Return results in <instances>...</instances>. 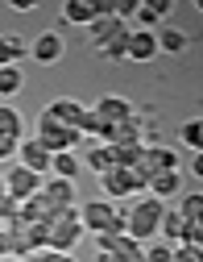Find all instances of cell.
Returning <instances> with one entry per match:
<instances>
[{"label":"cell","instance_id":"obj_13","mask_svg":"<svg viewBox=\"0 0 203 262\" xmlns=\"http://www.w3.org/2000/svg\"><path fill=\"white\" fill-rule=\"evenodd\" d=\"M95 117L104 121L108 129H116V125H124V121L133 117V108H129V100H120V96H99V104H95Z\"/></svg>","mask_w":203,"mask_h":262},{"label":"cell","instance_id":"obj_7","mask_svg":"<svg viewBox=\"0 0 203 262\" xmlns=\"http://www.w3.org/2000/svg\"><path fill=\"white\" fill-rule=\"evenodd\" d=\"M99 254H112L116 262H141L145 258V250L133 242L129 233H120V237H108V233H99Z\"/></svg>","mask_w":203,"mask_h":262},{"label":"cell","instance_id":"obj_1","mask_svg":"<svg viewBox=\"0 0 203 262\" xmlns=\"http://www.w3.org/2000/svg\"><path fill=\"white\" fill-rule=\"evenodd\" d=\"M79 129H71V125H62V121H54L46 108L38 113V121H33V142L38 146H46L50 154H66V150H75L79 146Z\"/></svg>","mask_w":203,"mask_h":262},{"label":"cell","instance_id":"obj_17","mask_svg":"<svg viewBox=\"0 0 203 262\" xmlns=\"http://www.w3.org/2000/svg\"><path fill=\"white\" fill-rule=\"evenodd\" d=\"M46 113H50L54 121H62V125H71V129H79V125H83V117H87V108H83L79 100H54Z\"/></svg>","mask_w":203,"mask_h":262},{"label":"cell","instance_id":"obj_11","mask_svg":"<svg viewBox=\"0 0 203 262\" xmlns=\"http://www.w3.org/2000/svg\"><path fill=\"white\" fill-rule=\"evenodd\" d=\"M99 191H104V200H124V195H133V183H129V167H112L99 175Z\"/></svg>","mask_w":203,"mask_h":262},{"label":"cell","instance_id":"obj_6","mask_svg":"<svg viewBox=\"0 0 203 262\" xmlns=\"http://www.w3.org/2000/svg\"><path fill=\"white\" fill-rule=\"evenodd\" d=\"M5 187H9L13 200H21V204H25L29 195H38V191H42V179L33 175V171H25L21 162H17V167H9V171H5Z\"/></svg>","mask_w":203,"mask_h":262},{"label":"cell","instance_id":"obj_38","mask_svg":"<svg viewBox=\"0 0 203 262\" xmlns=\"http://www.w3.org/2000/svg\"><path fill=\"white\" fill-rule=\"evenodd\" d=\"M191 171H195V175L203 179V154H195V158H191Z\"/></svg>","mask_w":203,"mask_h":262},{"label":"cell","instance_id":"obj_8","mask_svg":"<svg viewBox=\"0 0 203 262\" xmlns=\"http://www.w3.org/2000/svg\"><path fill=\"white\" fill-rule=\"evenodd\" d=\"M99 13H108V0H66L62 5V21L71 25H91Z\"/></svg>","mask_w":203,"mask_h":262},{"label":"cell","instance_id":"obj_30","mask_svg":"<svg viewBox=\"0 0 203 262\" xmlns=\"http://www.w3.org/2000/svg\"><path fill=\"white\" fill-rule=\"evenodd\" d=\"M141 262H174V250L170 246H154V250H145Z\"/></svg>","mask_w":203,"mask_h":262},{"label":"cell","instance_id":"obj_25","mask_svg":"<svg viewBox=\"0 0 203 262\" xmlns=\"http://www.w3.org/2000/svg\"><path fill=\"white\" fill-rule=\"evenodd\" d=\"M99 54H104V62H129V29L120 38H112L108 46H99Z\"/></svg>","mask_w":203,"mask_h":262},{"label":"cell","instance_id":"obj_28","mask_svg":"<svg viewBox=\"0 0 203 262\" xmlns=\"http://www.w3.org/2000/svg\"><path fill=\"white\" fill-rule=\"evenodd\" d=\"M79 134H91V138H99V142L108 146V125L95 117V108H87V117H83V125H79Z\"/></svg>","mask_w":203,"mask_h":262},{"label":"cell","instance_id":"obj_20","mask_svg":"<svg viewBox=\"0 0 203 262\" xmlns=\"http://www.w3.org/2000/svg\"><path fill=\"white\" fill-rule=\"evenodd\" d=\"M21 129H25L21 113H17L13 104H0V138H9V142H21Z\"/></svg>","mask_w":203,"mask_h":262},{"label":"cell","instance_id":"obj_32","mask_svg":"<svg viewBox=\"0 0 203 262\" xmlns=\"http://www.w3.org/2000/svg\"><path fill=\"white\" fill-rule=\"evenodd\" d=\"M174 262H203V254L195 246H174Z\"/></svg>","mask_w":203,"mask_h":262},{"label":"cell","instance_id":"obj_24","mask_svg":"<svg viewBox=\"0 0 203 262\" xmlns=\"http://www.w3.org/2000/svg\"><path fill=\"white\" fill-rule=\"evenodd\" d=\"M21 88H25L21 67H0V96H5V100H9V96H17Z\"/></svg>","mask_w":203,"mask_h":262},{"label":"cell","instance_id":"obj_3","mask_svg":"<svg viewBox=\"0 0 203 262\" xmlns=\"http://www.w3.org/2000/svg\"><path fill=\"white\" fill-rule=\"evenodd\" d=\"M162 216H166V204L154 200V195H145V200H137L129 208V237L133 242H149L154 233H162Z\"/></svg>","mask_w":203,"mask_h":262},{"label":"cell","instance_id":"obj_2","mask_svg":"<svg viewBox=\"0 0 203 262\" xmlns=\"http://www.w3.org/2000/svg\"><path fill=\"white\" fill-rule=\"evenodd\" d=\"M83 237V221L75 208H58L46 225V250H58V254H71Z\"/></svg>","mask_w":203,"mask_h":262},{"label":"cell","instance_id":"obj_16","mask_svg":"<svg viewBox=\"0 0 203 262\" xmlns=\"http://www.w3.org/2000/svg\"><path fill=\"white\" fill-rule=\"evenodd\" d=\"M42 195H46L54 208H71V200H75V179H50V183H42Z\"/></svg>","mask_w":203,"mask_h":262},{"label":"cell","instance_id":"obj_37","mask_svg":"<svg viewBox=\"0 0 203 262\" xmlns=\"http://www.w3.org/2000/svg\"><path fill=\"white\" fill-rule=\"evenodd\" d=\"M0 67H13V58H9V42L0 38Z\"/></svg>","mask_w":203,"mask_h":262},{"label":"cell","instance_id":"obj_18","mask_svg":"<svg viewBox=\"0 0 203 262\" xmlns=\"http://www.w3.org/2000/svg\"><path fill=\"white\" fill-rule=\"evenodd\" d=\"M162 233H166V246H187V221L179 216V208H166V216H162Z\"/></svg>","mask_w":203,"mask_h":262},{"label":"cell","instance_id":"obj_33","mask_svg":"<svg viewBox=\"0 0 203 262\" xmlns=\"http://www.w3.org/2000/svg\"><path fill=\"white\" fill-rule=\"evenodd\" d=\"M29 262H75L71 254H58V250H42V254H33Z\"/></svg>","mask_w":203,"mask_h":262},{"label":"cell","instance_id":"obj_34","mask_svg":"<svg viewBox=\"0 0 203 262\" xmlns=\"http://www.w3.org/2000/svg\"><path fill=\"white\" fill-rule=\"evenodd\" d=\"M187 246H195L203 254V225H187Z\"/></svg>","mask_w":203,"mask_h":262},{"label":"cell","instance_id":"obj_35","mask_svg":"<svg viewBox=\"0 0 203 262\" xmlns=\"http://www.w3.org/2000/svg\"><path fill=\"white\" fill-rule=\"evenodd\" d=\"M0 258H13V229H0Z\"/></svg>","mask_w":203,"mask_h":262},{"label":"cell","instance_id":"obj_22","mask_svg":"<svg viewBox=\"0 0 203 262\" xmlns=\"http://www.w3.org/2000/svg\"><path fill=\"white\" fill-rule=\"evenodd\" d=\"M108 150H112V158H116V167H137L141 154H145L141 142H120V146H108Z\"/></svg>","mask_w":203,"mask_h":262},{"label":"cell","instance_id":"obj_14","mask_svg":"<svg viewBox=\"0 0 203 262\" xmlns=\"http://www.w3.org/2000/svg\"><path fill=\"white\" fill-rule=\"evenodd\" d=\"M154 200H170V195H183V171H158V175H149V187H145Z\"/></svg>","mask_w":203,"mask_h":262},{"label":"cell","instance_id":"obj_39","mask_svg":"<svg viewBox=\"0 0 203 262\" xmlns=\"http://www.w3.org/2000/svg\"><path fill=\"white\" fill-rule=\"evenodd\" d=\"M5 195H9V187H5V175H0V200H5Z\"/></svg>","mask_w":203,"mask_h":262},{"label":"cell","instance_id":"obj_19","mask_svg":"<svg viewBox=\"0 0 203 262\" xmlns=\"http://www.w3.org/2000/svg\"><path fill=\"white\" fill-rule=\"evenodd\" d=\"M154 34H158V50H166V54H183L187 50V34L174 29V25H162V29H154Z\"/></svg>","mask_w":203,"mask_h":262},{"label":"cell","instance_id":"obj_9","mask_svg":"<svg viewBox=\"0 0 203 262\" xmlns=\"http://www.w3.org/2000/svg\"><path fill=\"white\" fill-rule=\"evenodd\" d=\"M50 150L46 146H38V142H33V138H25L21 146H17V162H21V167L25 171H33V175H42V171H50Z\"/></svg>","mask_w":203,"mask_h":262},{"label":"cell","instance_id":"obj_42","mask_svg":"<svg viewBox=\"0 0 203 262\" xmlns=\"http://www.w3.org/2000/svg\"><path fill=\"white\" fill-rule=\"evenodd\" d=\"M0 262H5V258H0Z\"/></svg>","mask_w":203,"mask_h":262},{"label":"cell","instance_id":"obj_40","mask_svg":"<svg viewBox=\"0 0 203 262\" xmlns=\"http://www.w3.org/2000/svg\"><path fill=\"white\" fill-rule=\"evenodd\" d=\"M195 9H199V17H203V0H195Z\"/></svg>","mask_w":203,"mask_h":262},{"label":"cell","instance_id":"obj_10","mask_svg":"<svg viewBox=\"0 0 203 262\" xmlns=\"http://www.w3.org/2000/svg\"><path fill=\"white\" fill-rule=\"evenodd\" d=\"M174 13V0H137V29H162V17Z\"/></svg>","mask_w":203,"mask_h":262},{"label":"cell","instance_id":"obj_36","mask_svg":"<svg viewBox=\"0 0 203 262\" xmlns=\"http://www.w3.org/2000/svg\"><path fill=\"white\" fill-rule=\"evenodd\" d=\"M17 146H21V142H9V138H0V162L17 158Z\"/></svg>","mask_w":203,"mask_h":262},{"label":"cell","instance_id":"obj_15","mask_svg":"<svg viewBox=\"0 0 203 262\" xmlns=\"http://www.w3.org/2000/svg\"><path fill=\"white\" fill-rule=\"evenodd\" d=\"M124 29H129V25H124V21H116L112 13H99V17L87 25V34H91V42H95V50H99V46H108L112 38H120Z\"/></svg>","mask_w":203,"mask_h":262},{"label":"cell","instance_id":"obj_21","mask_svg":"<svg viewBox=\"0 0 203 262\" xmlns=\"http://www.w3.org/2000/svg\"><path fill=\"white\" fill-rule=\"evenodd\" d=\"M179 216H183L187 225H203V191H195V195L183 191V200H179Z\"/></svg>","mask_w":203,"mask_h":262},{"label":"cell","instance_id":"obj_41","mask_svg":"<svg viewBox=\"0 0 203 262\" xmlns=\"http://www.w3.org/2000/svg\"><path fill=\"white\" fill-rule=\"evenodd\" d=\"M5 262H29V258H5Z\"/></svg>","mask_w":203,"mask_h":262},{"label":"cell","instance_id":"obj_31","mask_svg":"<svg viewBox=\"0 0 203 262\" xmlns=\"http://www.w3.org/2000/svg\"><path fill=\"white\" fill-rule=\"evenodd\" d=\"M5 42H9V58H13V67H17V62H21L25 54H29V46H25L21 38H5Z\"/></svg>","mask_w":203,"mask_h":262},{"label":"cell","instance_id":"obj_5","mask_svg":"<svg viewBox=\"0 0 203 262\" xmlns=\"http://www.w3.org/2000/svg\"><path fill=\"white\" fill-rule=\"evenodd\" d=\"M79 221H83V233H108L112 229V221H116V208L108 204V200H91V204H83V212H79Z\"/></svg>","mask_w":203,"mask_h":262},{"label":"cell","instance_id":"obj_12","mask_svg":"<svg viewBox=\"0 0 203 262\" xmlns=\"http://www.w3.org/2000/svg\"><path fill=\"white\" fill-rule=\"evenodd\" d=\"M158 54V34L154 29H133L129 25V58L133 62H149Z\"/></svg>","mask_w":203,"mask_h":262},{"label":"cell","instance_id":"obj_29","mask_svg":"<svg viewBox=\"0 0 203 262\" xmlns=\"http://www.w3.org/2000/svg\"><path fill=\"white\" fill-rule=\"evenodd\" d=\"M17 221H21V200L5 195V200H0V229H13Z\"/></svg>","mask_w":203,"mask_h":262},{"label":"cell","instance_id":"obj_23","mask_svg":"<svg viewBox=\"0 0 203 262\" xmlns=\"http://www.w3.org/2000/svg\"><path fill=\"white\" fill-rule=\"evenodd\" d=\"M50 171H54V179H75V175H79V158H75V150L54 154V158H50Z\"/></svg>","mask_w":203,"mask_h":262},{"label":"cell","instance_id":"obj_4","mask_svg":"<svg viewBox=\"0 0 203 262\" xmlns=\"http://www.w3.org/2000/svg\"><path fill=\"white\" fill-rule=\"evenodd\" d=\"M29 54L38 58V67H54V62H62V54H66V42H62L58 29H42V34L33 38Z\"/></svg>","mask_w":203,"mask_h":262},{"label":"cell","instance_id":"obj_27","mask_svg":"<svg viewBox=\"0 0 203 262\" xmlns=\"http://www.w3.org/2000/svg\"><path fill=\"white\" fill-rule=\"evenodd\" d=\"M179 138L195 150V154H203V117H195V121H187L183 129H179Z\"/></svg>","mask_w":203,"mask_h":262},{"label":"cell","instance_id":"obj_26","mask_svg":"<svg viewBox=\"0 0 203 262\" xmlns=\"http://www.w3.org/2000/svg\"><path fill=\"white\" fill-rule=\"evenodd\" d=\"M83 162H87V167H91L95 175H104V171H112V167H116V158H112V150H108V146H95V150H91Z\"/></svg>","mask_w":203,"mask_h":262}]
</instances>
